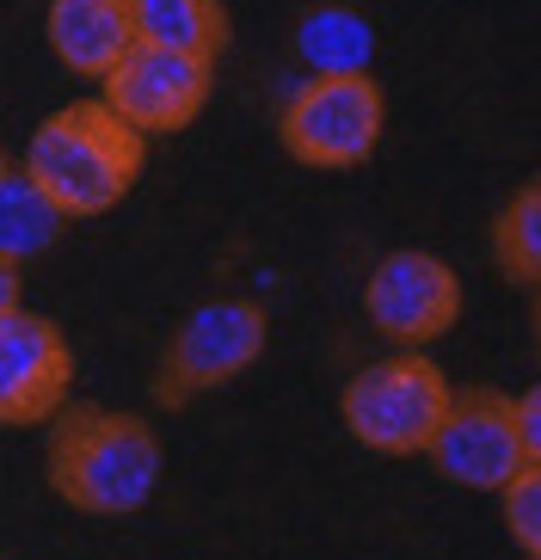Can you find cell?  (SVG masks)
<instances>
[{
  "label": "cell",
  "instance_id": "6da1fadb",
  "mask_svg": "<svg viewBox=\"0 0 541 560\" xmlns=\"http://www.w3.org/2000/svg\"><path fill=\"white\" fill-rule=\"evenodd\" d=\"M56 499L93 517H130L161 487V438L111 407H74L56 412L44 450Z\"/></svg>",
  "mask_w": 541,
  "mask_h": 560
},
{
  "label": "cell",
  "instance_id": "7a4b0ae2",
  "mask_svg": "<svg viewBox=\"0 0 541 560\" xmlns=\"http://www.w3.org/2000/svg\"><path fill=\"white\" fill-rule=\"evenodd\" d=\"M25 173L62 203V215H105L111 203H124V191L142 173V130H130L105 100L62 105L56 117H44L25 149Z\"/></svg>",
  "mask_w": 541,
  "mask_h": 560
},
{
  "label": "cell",
  "instance_id": "3957f363",
  "mask_svg": "<svg viewBox=\"0 0 541 560\" xmlns=\"http://www.w3.org/2000/svg\"><path fill=\"white\" fill-rule=\"evenodd\" d=\"M344 431L376 456H419L431 444L437 419L449 412V382L431 358H381L344 382Z\"/></svg>",
  "mask_w": 541,
  "mask_h": 560
},
{
  "label": "cell",
  "instance_id": "277c9868",
  "mask_svg": "<svg viewBox=\"0 0 541 560\" xmlns=\"http://www.w3.org/2000/svg\"><path fill=\"white\" fill-rule=\"evenodd\" d=\"M381 86L369 74H314L278 117L283 149L302 166H363L381 142Z\"/></svg>",
  "mask_w": 541,
  "mask_h": 560
},
{
  "label": "cell",
  "instance_id": "5b68a950",
  "mask_svg": "<svg viewBox=\"0 0 541 560\" xmlns=\"http://www.w3.org/2000/svg\"><path fill=\"white\" fill-rule=\"evenodd\" d=\"M259 351H264V308L259 302H246V296L203 302L173 332V346L161 358V376H154V400L161 407H185V400L234 382L240 370H252Z\"/></svg>",
  "mask_w": 541,
  "mask_h": 560
},
{
  "label": "cell",
  "instance_id": "8992f818",
  "mask_svg": "<svg viewBox=\"0 0 541 560\" xmlns=\"http://www.w3.org/2000/svg\"><path fill=\"white\" fill-rule=\"evenodd\" d=\"M425 456L437 462L443 480L474 487V493H498L517 468H524V438H517V400L498 388H468L449 395V412L437 419Z\"/></svg>",
  "mask_w": 541,
  "mask_h": 560
},
{
  "label": "cell",
  "instance_id": "52a82bcc",
  "mask_svg": "<svg viewBox=\"0 0 541 560\" xmlns=\"http://www.w3.org/2000/svg\"><path fill=\"white\" fill-rule=\"evenodd\" d=\"M210 100V56L161 50V44H130L124 62L105 74V105L142 136L185 130Z\"/></svg>",
  "mask_w": 541,
  "mask_h": 560
},
{
  "label": "cell",
  "instance_id": "ba28073f",
  "mask_svg": "<svg viewBox=\"0 0 541 560\" xmlns=\"http://www.w3.org/2000/svg\"><path fill=\"white\" fill-rule=\"evenodd\" d=\"M363 314H369V327L388 332L393 346H431L443 332L456 327L461 314V278L437 253H388V259L369 271L363 283Z\"/></svg>",
  "mask_w": 541,
  "mask_h": 560
},
{
  "label": "cell",
  "instance_id": "9c48e42d",
  "mask_svg": "<svg viewBox=\"0 0 541 560\" xmlns=\"http://www.w3.org/2000/svg\"><path fill=\"white\" fill-rule=\"evenodd\" d=\"M74 382V351L62 327L44 314L13 308L0 320V425H44L56 419Z\"/></svg>",
  "mask_w": 541,
  "mask_h": 560
},
{
  "label": "cell",
  "instance_id": "30bf717a",
  "mask_svg": "<svg viewBox=\"0 0 541 560\" xmlns=\"http://www.w3.org/2000/svg\"><path fill=\"white\" fill-rule=\"evenodd\" d=\"M44 32L62 68L105 81L136 44V19H130V0H49Z\"/></svg>",
  "mask_w": 541,
  "mask_h": 560
},
{
  "label": "cell",
  "instance_id": "8fae6325",
  "mask_svg": "<svg viewBox=\"0 0 541 560\" xmlns=\"http://www.w3.org/2000/svg\"><path fill=\"white\" fill-rule=\"evenodd\" d=\"M62 229H68L62 203L49 198L25 166H7L0 173V259H13V265L44 259L62 241Z\"/></svg>",
  "mask_w": 541,
  "mask_h": 560
},
{
  "label": "cell",
  "instance_id": "7c38bea8",
  "mask_svg": "<svg viewBox=\"0 0 541 560\" xmlns=\"http://www.w3.org/2000/svg\"><path fill=\"white\" fill-rule=\"evenodd\" d=\"M136 44H161V50L210 56L228 44V13L222 0H130Z\"/></svg>",
  "mask_w": 541,
  "mask_h": 560
},
{
  "label": "cell",
  "instance_id": "4fadbf2b",
  "mask_svg": "<svg viewBox=\"0 0 541 560\" xmlns=\"http://www.w3.org/2000/svg\"><path fill=\"white\" fill-rule=\"evenodd\" d=\"M295 56L308 74H369V56H376V32L369 19L351 13V7H314L295 25Z\"/></svg>",
  "mask_w": 541,
  "mask_h": 560
},
{
  "label": "cell",
  "instance_id": "5bb4252c",
  "mask_svg": "<svg viewBox=\"0 0 541 560\" xmlns=\"http://www.w3.org/2000/svg\"><path fill=\"white\" fill-rule=\"evenodd\" d=\"M492 253L510 283H536L541 290V179L524 185L505 203V215L492 222Z\"/></svg>",
  "mask_w": 541,
  "mask_h": 560
},
{
  "label": "cell",
  "instance_id": "9a60e30c",
  "mask_svg": "<svg viewBox=\"0 0 541 560\" xmlns=\"http://www.w3.org/2000/svg\"><path fill=\"white\" fill-rule=\"evenodd\" d=\"M498 493H505V529L517 536V548L541 555V462H524Z\"/></svg>",
  "mask_w": 541,
  "mask_h": 560
},
{
  "label": "cell",
  "instance_id": "2e32d148",
  "mask_svg": "<svg viewBox=\"0 0 541 560\" xmlns=\"http://www.w3.org/2000/svg\"><path fill=\"white\" fill-rule=\"evenodd\" d=\"M517 438H524V456L541 462V382L517 400Z\"/></svg>",
  "mask_w": 541,
  "mask_h": 560
},
{
  "label": "cell",
  "instance_id": "e0dca14e",
  "mask_svg": "<svg viewBox=\"0 0 541 560\" xmlns=\"http://www.w3.org/2000/svg\"><path fill=\"white\" fill-rule=\"evenodd\" d=\"M19 308V265L13 259H0V320Z\"/></svg>",
  "mask_w": 541,
  "mask_h": 560
},
{
  "label": "cell",
  "instance_id": "ac0fdd59",
  "mask_svg": "<svg viewBox=\"0 0 541 560\" xmlns=\"http://www.w3.org/2000/svg\"><path fill=\"white\" fill-rule=\"evenodd\" d=\"M536 358H541V302H536Z\"/></svg>",
  "mask_w": 541,
  "mask_h": 560
},
{
  "label": "cell",
  "instance_id": "d6986e66",
  "mask_svg": "<svg viewBox=\"0 0 541 560\" xmlns=\"http://www.w3.org/2000/svg\"><path fill=\"white\" fill-rule=\"evenodd\" d=\"M0 173H7V154H0Z\"/></svg>",
  "mask_w": 541,
  "mask_h": 560
},
{
  "label": "cell",
  "instance_id": "ffe728a7",
  "mask_svg": "<svg viewBox=\"0 0 541 560\" xmlns=\"http://www.w3.org/2000/svg\"><path fill=\"white\" fill-rule=\"evenodd\" d=\"M536 560H541V555H536Z\"/></svg>",
  "mask_w": 541,
  "mask_h": 560
}]
</instances>
